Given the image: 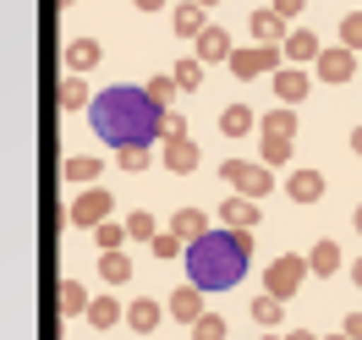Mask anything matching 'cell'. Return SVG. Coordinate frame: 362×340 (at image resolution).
Here are the masks:
<instances>
[{"label":"cell","instance_id":"3957f363","mask_svg":"<svg viewBox=\"0 0 362 340\" xmlns=\"http://www.w3.org/2000/svg\"><path fill=\"white\" fill-rule=\"evenodd\" d=\"M308 258H302V252H280V258H274L269 269H264V291L269 296H280V302H291L296 291H302V280H308Z\"/></svg>","mask_w":362,"mask_h":340},{"label":"cell","instance_id":"f6af8a7d","mask_svg":"<svg viewBox=\"0 0 362 340\" xmlns=\"http://www.w3.org/2000/svg\"><path fill=\"white\" fill-rule=\"evenodd\" d=\"M351 225H357V236H362V204H357V214H351Z\"/></svg>","mask_w":362,"mask_h":340},{"label":"cell","instance_id":"7bdbcfd3","mask_svg":"<svg viewBox=\"0 0 362 340\" xmlns=\"http://www.w3.org/2000/svg\"><path fill=\"white\" fill-rule=\"evenodd\" d=\"M286 340H318V335H308V329H286Z\"/></svg>","mask_w":362,"mask_h":340},{"label":"cell","instance_id":"836d02e7","mask_svg":"<svg viewBox=\"0 0 362 340\" xmlns=\"http://www.w3.org/2000/svg\"><path fill=\"white\" fill-rule=\"evenodd\" d=\"M93 242H99L105 252H121V247H127V225H115V220H105V225L93 230Z\"/></svg>","mask_w":362,"mask_h":340},{"label":"cell","instance_id":"b9f144b4","mask_svg":"<svg viewBox=\"0 0 362 340\" xmlns=\"http://www.w3.org/2000/svg\"><path fill=\"white\" fill-rule=\"evenodd\" d=\"M137 11H159V6H165V0H132Z\"/></svg>","mask_w":362,"mask_h":340},{"label":"cell","instance_id":"8d00e7d4","mask_svg":"<svg viewBox=\"0 0 362 340\" xmlns=\"http://www.w3.org/2000/svg\"><path fill=\"white\" fill-rule=\"evenodd\" d=\"M170 137H187V115H181V110L159 115V143H170Z\"/></svg>","mask_w":362,"mask_h":340},{"label":"cell","instance_id":"7a4b0ae2","mask_svg":"<svg viewBox=\"0 0 362 340\" xmlns=\"http://www.w3.org/2000/svg\"><path fill=\"white\" fill-rule=\"evenodd\" d=\"M252 230H226L214 225L204 242H192L187 247V280L198 286V291H230V286H242V274L252 264Z\"/></svg>","mask_w":362,"mask_h":340},{"label":"cell","instance_id":"30bf717a","mask_svg":"<svg viewBox=\"0 0 362 340\" xmlns=\"http://www.w3.org/2000/svg\"><path fill=\"white\" fill-rule=\"evenodd\" d=\"M159 318H165V302H154V296H132L127 302V329L132 335H154Z\"/></svg>","mask_w":362,"mask_h":340},{"label":"cell","instance_id":"277c9868","mask_svg":"<svg viewBox=\"0 0 362 340\" xmlns=\"http://www.w3.org/2000/svg\"><path fill=\"white\" fill-rule=\"evenodd\" d=\"M110 209H115V198L105 192V187H83V192L66 204V220H71V225H83V230H99L105 220H110Z\"/></svg>","mask_w":362,"mask_h":340},{"label":"cell","instance_id":"ab89813d","mask_svg":"<svg viewBox=\"0 0 362 340\" xmlns=\"http://www.w3.org/2000/svg\"><path fill=\"white\" fill-rule=\"evenodd\" d=\"M340 329H346L351 340H362V313H346V324H340Z\"/></svg>","mask_w":362,"mask_h":340},{"label":"cell","instance_id":"ffe728a7","mask_svg":"<svg viewBox=\"0 0 362 340\" xmlns=\"http://www.w3.org/2000/svg\"><path fill=\"white\" fill-rule=\"evenodd\" d=\"M99 170H105V159H93V154H71L66 165H61V176H66L71 187H88V182H99Z\"/></svg>","mask_w":362,"mask_h":340},{"label":"cell","instance_id":"e575fe53","mask_svg":"<svg viewBox=\"0 0 362 340\" xmlns=\"http://www.w3.org/2000/svg\"><path fill=\"white\" fill-rule=\"evenodd\" d=\"M340 45L362 55V11H346V17H340Z\"/></svg>","mask_w":362,"mask_h":340},{"label":"cell","instance_id":"ac0fdd59","mask_svg":"<svg viewBox=\"0 0 362 340\" xmlns=\"http://www.w3.org/2000/svg\"><path fill=\"white\" fill-rule=\"evenodd\" d=\"M308 269H313L318 280L340 274V242H329V236H324V242H313V247H308Z\"/></svg>","mask_w":362,"mask_h":340},{"label":"cell","instance_id":"d6986e66","mask_svg":"<svg viewBox=\"0 0 362 340\" xmlns=\"http://www.w3.org/2000/svg\"><path fill=\"white\" fill-rule=\"evenodd\" d=\"M170 28H176L181 39H198V33H204V6H198V0H181L176 11H170Z\"/></svg>","mask_w":362,"mask_h":340},{"label":"cell","instance_id":"7c38bea8","mask_svg":"<svg viewBox=\"0 0 362 340\" xmlns=\"http://www.w3.org/2000/svg\"><path fill=\"white\" fill-rule=\"evenodd\" d=\"M220 225H226V230H258V204L242 198V192L226 198V204H220Z\"/></svg>","mask_w":362,"mask_h":340},{"label":"cell","instance_id":"4316f807","mask_svg":"<svg viewBox=\"0 0 362 340\" xmlns=\"http://www.w3.org/2000/svg\"><path fill=\"white\" fill-rule=\"evenodd\" d=\"M258 132H269V137H296V110H291V105L269 110L264 121H258Z\"/></svg>","mask_w":362,"mask_h":340},{"label":"cell","instance_id":"60d3db41","mask_svg":"<svg viewBox=\"0 0 362 340\" xmlns=\"http://www.w3.org/2000/svg\"><path fill=\"white\" fill-rule=\"evenodd\" d=\"M351 286H362V252L351 258Z\"/></svg>","mask_w":362,"mask_h":340},{"label":"cell","instance_id":"f1b7e54d","mask_svg":"<svg viewBox=\"0 0 362 340\" xmlns=\"http://www.w3.org/2000/svg\"><path fill=\"white\" fill-rule=\"evenodd\" d=\"M93 105V93L83 88V77H66V83H61V110H88Z\"/></svg>","mask_w":362,"mask_h":340},{"label":"cell","instance_id":"f35d334b","mask_svg":"<svg viewBox=\"0 0 362 340\" xmlns=\"http://www.w3.org/2000/svg\"><path fill=\"white\" fill-rule=\"evenodd\" d=\"M269 11H274V17H286V23H296V17H302V0H274Z\"/></svg>","mask_w":362,"mask_h":340},{"label":"cell","instance_id":"7402d4cb","mask_svg":"<svg viewBox=\"0 0 362 340\" xmlns=\"http://www.w3.org/2000/svg\"><path fill=\"white\" fill-rule=\"evenodd\" d=\"M252 127H258L252 105H226V110H220V132H226V137H247Z\"/></svg>","mask_w":362,"mask_h":340},{"label":"cell","instance_id":"4dcf8cb0","mask_svg":"<svg viewBox=\"0 0 362 340\" xmlns=\"http://www.w3.org/2000/svg\"><path fill=\"white\" fill-rule=\"evenodd\" d=\"M176 77H170V71H159V77H148V99H154L159 110H170V99H176Z\"/></svg>","mask_w":362,"mask_h":340},{"label":"cell","instance_id":"ee69618b","mask_svg":"<svg viewBox=\"0 0 362 340\" xmlns=\"http://www.w3.org/2000/svg\"><path fill=\"white\" fill-rule=\"evenodd\" d=\"M351 148H357V154H362V127H357V132H351Z\"/></svg>","mask_w":362,"mask_h":340},{"label":"cell","instance_id":"9c48e42d","mask_svg":"<svg viewBox=\"0 0 362 340\" xmlns=\"http://www.w3.org/2000/svg\"><path fill=\"white\" fill-rule=\"evenodd\" d=\"M269 83H274V99H280V105H302V99H308V88H313V77H308L302 66H280Z\"/></svg>","mask_w":362,"mask_h":340},{"label":"cell","instance_id":"f546056e","mask_svg":"<svg viewBox=\"0 0 362 340\" xmlns=\"http://www.w3.org/2000/svg\"><path fill=\"white\" fill-rule=\"evenodd\" d=\"M127 236H132V242H154L159 236L154 214H148V209H132V214H127Z\"/></svg>","mask_w":362,"mask_h":340},{"label":"cell","instance_id":"681fc988","mask_svg":"<svg viewBox=\"0 0 362 340\" xmlns=\"http://www.w3.org/2000/svg\"><path fill=\"white\" fill-rule=\"evenodd\" d=\"M61 6H71V0H61Z\"/></svg>","mask_w":362,"mask_h":340},{"label":"cell","instance_id":"7dc6e473","mask_svg":"<svg viewBox=\"0 0 362 340\" xmlns=\"http://www.w3.org/2000/svg\"><path fill=\"white\" fill-rule=\"evenodd\" d=\"M258 340H286V335H274V329H269V335H258Z\"/></svg>","mask_w":362,"mask_h":340},{"label":"cell","instance_id":"4fadbf2b","mask_svg":"<svg viewBox=\"0 0 362 340\" xmlns=\"http://www.w3.org/2000/svg\"><path fill=\"white\" fill-rule=\"evenodd\" d=\"M247 28H252V45H269V49H280L286 45V17H274V11H252L247 17Z\"/></svg>","mask_w":362,"mask_h":340},{"label":"cell","instance_id":"484cf974","mask_svg":"<svg viewBox=\"0 0 362 340\" xmlns=\"http://www.w3.org/2000/svg\"><path fill=\"white\" fill-rule=\"evenodd\" d=\"M99 280H105V286H127V280H132V258H127V252H105V258H99Z\"/></svg>","mask_w":362,"mask_h":340},{"label":"cell","instance_id":"d6a6232c","mask_svg":"<svg viewBox=\"0 0 362 340\" xmlns=\"http://www.w3.org/2000/svg\"><path fill=\"white\" fill-rule=\"evenodd\" d=\"M258 154H264V165H286V159H291V137H269V132H264Z\"/></svg>","mask_w":362,"mask_h":340},{"label":"cell","instance_id":"5bb4252c","mask_svg":"<svg viewBox=\"0 0 362 340\" xmlns=\"http://www.w3.org/2000/svg\"><path fill=\"white\" fill-rule=\"evenodd\" d=\"M192 45H198V61H204V66H209V61H226V66H230V55H236V45H230L226 28H204Z\"/></svg>","mask_w":362,"mask_h":340},{"label":"cell","instance_id":"bcb514c9","mask_svg":"<svg viewBox=\"0 0 362 340\" xmlns=\"http://www.w3.org/2000/svg\"><path fill=\"white\" fill-rule=\"evenodd\" d=\"M324 340H351V335H346V329H335V335H324Z\"/></svg>","mask_w":362,"mask_h":340},{"label":"cell","instance_id":"74e56055","mask_svg":"<svg viewBox=\"0 0 362 340\" xmlns=\"http://www.w3.org/2000/svg\"><path fill=\"white\" fill-rule=\"evenodd\" d=\"M148 247H154V258H176V252H181V236H176V230H159Z\"/></svg>","mask_w":362,"mask_h":340},{"label":"cell","instance_id":"8992f818","mask_svg":"<svg viewBox=\"0 0 362 340\" xmlns=\"http://www.w3.org/2000/svg\"><path fill=\"white\" fill-rule=\"evenodd\" d=\"M230 71L242 77V83H252V77H264V71H280V49H269V45H252V49H236L230 55Z\"/></svg>","mask_w":362,"mask_h":340},{"label":"cell","instance_id":"9a60e30c","mask_svg":"<svg viewBox=\"0 0 362 340\" xmlns=\"http://www.w3.org/2000/svg\"><path fill=\"white\" fill-rule=\"evenodd\" d=\"M170 230H176L181 242L192 247V242H204L214 225H209V214H204V209H176V214H170Z\"/></svg>","mask_w":362,"mask_h":340},{"label":"cell","instance_id":"ba28073f","mask_svg":"<svg viewBox=\"0 0 362 340\" xmlns=\"http://www.w3.org/2000/svg\"><path fill=\"white\" fill-rule=\"evenodd\" d=\"M280 55H286L291 66H313L318 55H324V39H318L313 28H302V23H296L291 33H286V45H280Z\"/></svg>","mask_w":362,"mask_h":340},{"label":"cell","instance_id":"8fae6325","mask_svg":"<svg viewBox=\"0 0 362 340\" xmlns=\"http://www.w3.org/2000/svg\"><path fill=\"white\" fill-rule=\"evenodd\" d=\"M159 165L176 170V176H192V170H198V143H192V137H170V143L159 148Z\"/></svg>","mask_w":362,"mask_h":340},{"label":"cell","instance_id":"d4e9b609","mask_svg":"<svg viewBox=\"0 0 362 340\" xmlns=\"http://www.w3.org/2000/svg\"><path fill=\"white\" fill-rule=\"evenodd\" d=\"M66 66H71V77H83L88 66H99V39H77V45H66Z\"/></svg>","mask_w":362,"mask_h":340},{"label":"cell","instance_id":"83f0119b","mask_svg":"<svg viewBox=\"0 0 362 340\" xmlns=\"http://www.w3.org/2000/svg\"><path fill=\"white\" fill-rule=\"evenodd\" d=\"M170 77H176V88H181V93L204 88V61H198V55H192V61H176V66H170Z\"/></svg>","mask_w":362,"mask_h":340},{"label":"cell","instance_id":"c3c4849f","mask_svg":"<svg viewBox=\"0 0 362 340\" xmlns=\"http://www.w3.org/2000/svg\"><path fill=\"white\" fill-rule=\"evenodd\" d=\"M198 6H204V11H209V6H220V0H198Z\"/></svg>","mask_w":362,"mask_h":340},{"label":"cell","instance_id":"44dd1931","mask_svg":"<svg viewBox=\"0 0 362 340\" xmlns=\"http://www.w3.org/2000/svg\"><path fill=\"white\" fill-rule=\"evenodd\" d=\"M83 318H88L93 329H115V324L127 318V307H121L115 296H93V302H88V313H83Z\"/></svg>","mask_w":362,"mask_h":340},{"label":"cell","instance_id":"603a6c76","mask_svg":"<svg viewBox=\"0 0 362 340\" xmlns=\"http://www.w3.org/2000/svg\"><path fill=\"white\" fill-rule=\"evenodd\" d=\"M280 318H286V302H280V296H269V291L252 296V324H258V329H280Z\"/></svg>","mask_w":362,"mask_h":340},{"label":"cell","instance_id":"2e32d148","mask_svg":"<svg viewBox=\"0 0 362 340\" xmlns=\"http://www.w3.org/2000/svg\"><path fill=\"white\" fill-rule=\"evenodd\" d=\"M165 313L181 318V324H198V318H204V291H198V286H181V291H170Z\"/></svg>","mask_w":362,"mask_h":340},{"label":"cell","instance_id":"52a82bcc","mask_svg":"<svg viewBox=\"0 0 362 340\" xmlns=\"http://www.w3.org/2000/svg\"><path fill=\"white\" fill-rule=\"evenodd\" d=\"M313 66H318V83H351V77H357V49L324 45V55H318Z\"/></svg>","mask_w":362,"mask_h":340},{"label":"cell","instance_id":"e0dca14e","mask_svg":"<svg viewBox=\"0 0 362 340\" xmlns=\"http://www.w3.org/2000/svg\"><path fill=\"white\" fill-rule=\"evenodd\" d=\"M286 198H291V204H318V198H324V170H291Z\"/></svg>","mask_w":362,"mask_h":340},{"label":"cell","instance_id":"cb8c5ba5","mask_svg":"<svg viewBox=\"0 0 362 340\" xmlns=\"http://www.w3.org/2000/svg\"><path fill=\"white\" fill-rule=\"evenodd\" d=\"M88 302H93V296L83 291V280H61V296H55V307H61V313H66V318L88 313Z\"/></svg>","mask_w":362,"mask_h":340},{"label":"cell","instance_id":"d590c367","mask_svg":"<svg viewBox=\"0 0 362 340\" xmlns=\"http://www.w3.org/2000/svg\"><path fill=\"white\" fill-rule=\"evenodd\" d=\"M192 340H226V318H220V313H204L198 324H192Z\"/></svg>","mask_w":362,"mask_h":340},{"label":"cell","instance_id":"6da1fadb","mask_svg":"<svg viewBox=\"0 0 362 340\" xmlns=\"http://www.w3.org/2000/svg\"><path fill=\"white\" fill-rule=\"evenodd\" d=\"M159 105L148 99V88H132V83H110V88L93 93L88 105V127L99 143L110 148H132V143H154L159 137Z\"/></svg>","mask_w":362,"mask_h":340},{"label":"cell","instance_id":"1f68e13d","mask_svg":"<svg viewBox=\"0 0 362 340\" xmlns=\"http://www.w3.org/2000/svg\"><path fill=\"white\" fill-rule=\"evenodd\" d=\"M115 165H121V170H148L154 154H148V143H132V148H115Z\"/></svg>","mask_w":362,"mask_h":340},{"label":"cell","instance_id":"5b68a950","mask_svg":"<svg viewBox=\"0 0 362 340\" xmlns=\"http://www.w3.org/2000/svg\"><path fill=\"white\" fill-rule=\"evenodd\" d=\"M220 176H226L242 198H252V204H258V198H269V187H274L269 165H247V159H226V165H220Z\"/></svg>","mask_w":362,"mask_h":340}]
</instances>
